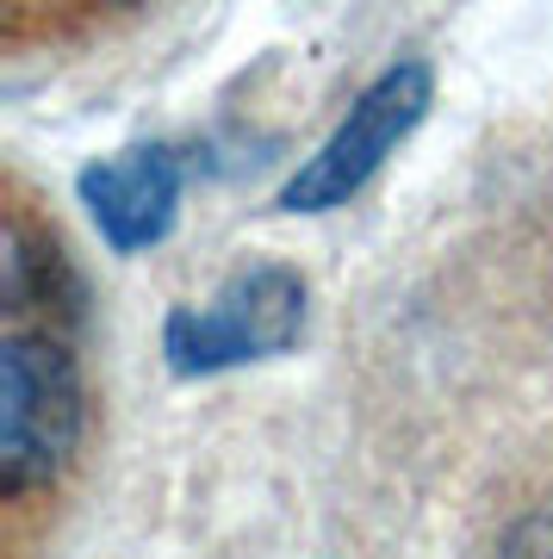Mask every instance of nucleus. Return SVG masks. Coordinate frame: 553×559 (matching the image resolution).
Instances as JSON below:
<instances>
[{
	"mask_svg": "<svg viewBox=\"0 0 553 559\" xmlns=\"http://www.w3.org/2000/svg\"><path fill=\"white\" fill-rule=\"evenodd\" d=\"M81 436V373L57 330L13 323L0 342V491L25 498L62 473Z\"/></svg>",
	"mask_w": 553,
	"mask_h": 559,
	"instance_id": "obj_1",
	"label": "nucleus"
},
{
	"mask_svg": "<svg viewBox=\"0 0 553 559\" xmlns=\"http://www.w3.org/2000/svg\"><path fill=\"white\" fill-rule=\"evenodd\" d=\"M305 330V280L280 261H256L217 286L205 305H180L162 323V355L175 373H217L293 348Z\"/></svg>",
	"mask_w": 553,
	"mask_h": 559,
	"instance_id": "obj_2",
	"label": "nucleus"
},
{
	"mask_svg": "<svg viewBox=\"0 0 553 559\" xmlns=\"http://www.w3.org/2000/svg\"><path fill=\"white\" fill-rule=\"evenodd\" d=\"M430 62H392L379 81H367L361 100L349 106V119L330 131V143L286 180L280 205L286 212H330L349 193H361L379 162L392 156V143H404L411 124L430 112Z\"/></svg>",
	"mask_w": 553,
	"mask_h": 559,
	"instance_id": "obj_3",
	"label": "nucleus"
},
{
	"mask_svg": "<svg viewBox=\"0 0 553 559\" xmlns=\"http://www.w3.org/2000/svg\"><path fill=\"white\" fill-rule=\"evenodd\" d=\"M81 200L94 212L99 237L113 249H150V242L168 237L175 224V200H180V156L168 143H138V150H119V156L94 162L81 175Z\"/></svg>",
	"mask_w": 553,
	"mask_h": 559,
	"instance_id": "obj_4",
	"label": "nucleus"
},
{
	"mask_svg": "<svg viewBox=\"0 0 553 559\" xmlns=\"http://www.w3.org/2000/svg\"><path fill=\"white\" fill-rule=\"evenodd\" d=\"M497 559H553V510H534L497 540Z\"/></svg>",
	"mask_w": 553,
	"mask_h": 559,
	"instance_id": "obj_5",
	"label": "nucleus"
}]
</instances>
